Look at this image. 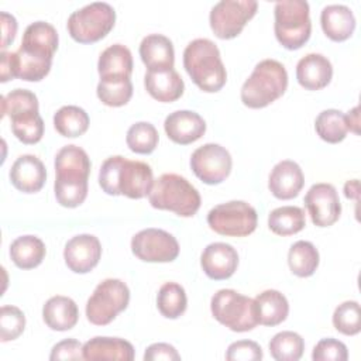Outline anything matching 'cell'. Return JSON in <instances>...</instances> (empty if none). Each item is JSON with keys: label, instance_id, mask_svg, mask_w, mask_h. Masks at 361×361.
Segmentation results:
<instances>
[{"label": "cell", "instance_id": "obj_43", "mask_svg": "<svg viewBox=\"0 0 361 361\" xmlns=\"http://www.w3.org/2000/svg\"><path fill=\"white\" fill-rule=\"evenodd\" d=\"M228 361H258L262 360V348L252 340H238L228 345L226 351Z\"/></svg>", "mask_w": 361, "mask_h": 361}, {"label": "cell", "instance_id": "obj_4", "mask_svg": "<svg viewBox=\"0 0 361 361\" xmlns=\"http://www.w3.org/2000/svg\"><path fill=\"white\" fill-rule=\"evenodd\" d=\"M183 66L193 83L203 92H219L227 80V72L217 45L207 38L190 41L183 51Z\"/></svg>", "mask_w": 361, "mask_h": 361}, {"label": "cell", "instance_id": "obj_41", "mask_svg": "<svg viewBox=\"0 0 361 361\" xmlns=\"http://www.w3.org/2000/svg\"><path fill=\"white\" fill-rule=\"evenodd\" d=\"M25 327L24 313L10 305H4L0 309V341H11L20 337Z\"/></svg>", "mask_w": 361, "mask_h": 361}, {"label": "cell", "instance_id": "obj_28", "mask_svg": "<svg viewBox=\"0 0 361 361\" xmlns=\"http://www.w3.org/2000/svg\"><path fill=\"white\" fill-rule=\"evenodd\" d=\"M254 305L258 324L264 326H278L289 313L288 299L275 289H267L258 293L254 299Z\"/></svg>", "mask_w": 361, "mask_h": 361}, {"label": "cell", "instance_id": "obj_21", "mask_svg": "<svg viewBox=\"0 0 361 361\" xmlns=\"http://www.w3.org/2000/svg\"><path fill=\"white\" fill-rule=\"evenodd\" d=\"M333 76L331 62L322 54H307L296 65V79L307 90L326 87Z\"/></svg>", "mask_w": 361, "mask_h": 361}, {"label": "cell", "instance_id": "obj_27", "mask_svg": "<svg viewBox=\"0 0 361 361\" xmlns=\"http://www.w3.org/2000/svg\"><path fill=\"white\" fill-rule=\"evenodd\" d=\"M97 71L100 79L130 78L133 72L131 51L121 44H113L107 47L99 56Z\"/></svg>", "mask_w": 361, "mask_h": 361}, {"label": "cell", "instance_id": "obj_8", "mask_svg": "<svg viewBox=\"0 0 361 361\" xmlns=\"http://www.w3.org/2000/svg\"><path fill=\"white\" fill-rule=\"evenodd\" d=\"M210 310L219 323L237 333L252 330L258 324L254 299L234 289L217 290L212 298Z\"/></svg>", "mask_w": 361, "mask_h": 361}, {"label": "cell", "instance_id": "obj_14", "mask_svg": "<svg viewBox=\"0 0 361 361\" xmlns=\"http://www.w3.org/2000/svg\"><path fill=\"white\" fill-rule=\"evenodd\" d=\"M230 152L214 142L204 144L193 151L190 157V168L193 173L207 185L221 183L231 171Z\"/></svg>", "mask_w": 361, "mask_h": 361}, {"label": "cell", "instance_id": "obj_45", "mask_svg": "<svg viewBox=\"0 0 361 361\" xmlns=\"http://www.w3.org/2000/svg\"><path fill=\"white\" fill-rule=\"evenodd\" d=\"M144 360L145 361H159V360H165V361H179L180 355L179 353L175 350L173 345L168 344V343H155L151 344L145 353H144Z\"/></svg>", "mask_w": 361, "mask_h": 361}, {"label": "cell", "instance_id": "obj_38", "mask_svg": "<svg viewBox=\"0 0 361 361\" xmlns=\"http://www.w3.org/2000/svg\"><path fill=\"white\" fill-rule=\"evenodd\" d=\"M28 113H38V99L31 90L14 89L1 96V117L13 118Z\"/></svg>", "mask_w": 361, "mask_h": 361}, {"label": "cell", "instance_id": "obj_32", "mask_svg": "<svg viewBox=\"0 0 361 361\" xmlns=\"http://www.w3.org/2000/svg\"><path fill=\"white\" fill-rule=\"evenodd\" d=\"M55 130L68 138H75L89 128L87 113L78 106H63L54 114Z\"/></svg>", "mask_w": 361, "mask_h": 361}, {"label": "cell", "instance_id": "obj_30", "mask_svg": "<svg viewBox=\"0 0 361 361\" xmlns=\"http://www.w3.org/2000/svg\"><path fill=\"white\" fill-rule=\"evenodd\" d=\"M306 226L305 212L298 206H282L274 209L268 216V227L276 235H292Z\"/></svg>", "mask_w": 361, "mask_h": 361}, {"label": "cell", "instance_id": "obj_33", "mask_svg": "<svg viewBox=\"0 0 361 361\" xmlns=\"http://www.w3.org/2000/svg\"><path fill=\"white\" fill-rule=\"evenodd\" d=\"M314 128L317 135L330 144L343 141L348 133V124L345 114L336 109H327L319 113L314 120Z\"/></svg>", "mask_w": 361, "mask_h": 361}, {"label": "cell", "instance_id": "obj_35", "mask_svg": "<svg viewBox=\"0 0 361 361\" xmlns=\"http://www.w3.org/2000/svg\"><path fill=\"white\" fill-rule=\"evenodd\" d=\"M303 350L305 340L290 330L276 333L269 341L271 357L276 361H298L303 355Z\"/></svg>", "mask_w": 361, "mask_h": 361}, {"label": "cell", "instance_id": "obj_36", "mask_svg": "<svg viewBox=\"0 0 361 361\" xmlns=\"http://www.w3.org/2000/svg\"><path fill=\"white\" fill-rule=\"evenodd\" d=\"M99 100L110 107H120L130 102L133 96V83L130 78L100 79L97 85Z\"/></svg>", "mask_w": 361, "mask_h": 361}, {"label": "cell", "instance_id": "obj_6", "mask_svg": "<svg viewBox=\"0 0 361 361\" xmlns=\"http://www.w3.org/2000/svg\"><path fill=\"white\" fill-rule=\"evenodd\" d=\"M148 199L154 209L169 210L180 217H192L200 207L196 188L176 173H164L154 180Z\"/></svg>", "mask_w": 361, "mask_h": 361}, {"label": "cell", "instance_id": "obj_23", "mask_svg": "<svg viewBox=\"0 0 361 361\" xmlns=\"http://www.w3.org/2000/svg\"><path fill=\"white\" fill-rule=\"evenodd\" d=\"M140 56L148 71L173 69L175 51L172 41L162 34H149L140 44Z\"/></svg>", "mask_w": 361, "mask_h": 361}, {"label": "cell", "instance_id": "obj_46", "mask_svg": "<svg viewBox=\"0 0 361 361\" xmlns=\"http://www.w3.org/2000/svg\"><path fill=\"white\" fill-rule=\"evenodd\" d=\"M1 32H3V38H1V52L14 41L16 32H17V21L14 18V16L1 11Z\"/></svg>", "mask_w": 361, "mask_h": 361}, {"label": "cell", "instance_id": "obj_17", "mask_svg": "<svg viewBox=\"0 0 361 361\" xmlns=\"http://www.w3.org/2000/svg\"><path fill=\"white\" fill-rule=\"evenodd\" d=\"M203 272L214 281L230 278L238 267V254L233 245L226 243L209 244L200 257Z\"/></svg>", "mask_w": 361, "mask_h": 361}, {"label": "cell", "instance_id": "obj_42", "mask_svg": "<svg viewBox=\"0 0 361 361\" xmlns=\"http://www.w3.org/2000/svg\"><path fill=\"white\" fill-rule=\"evenodd\" d=\"M312 358L314 361H345L348 351L344 343L336 338H322L313 348Z\"/></svg>", "mask_w": 361, "mask_h": 361}, {"label": "cell", "instance_id": "obj_31", "mask_svg": "<svg viewBox=\"0 0 361 361\" xmlns=\"http://www.w3.org/2000/svg\"><path fill=\"white\" fill-rule=\"evenodd\" d=\"M288 264L293 275L299 278L312 276L319 267V251L310 241L299 240L289 248Z\"/></svg>", "mask_w": 361, "mask_h": 361}, {"label": "cell", "instance_id": "obj_11", "mask_svg": "<svg viewBox=\"0 0 361 361\" xmlns=\"http://www.w3.org/2000/svg\"><path fill=\"white\" fill-rule=\"evenodd\" d=\"M255 209L243 200H231L214 206L207 213L209 227L226 237H245L257 228Z\"/></svg>", "mask_w": 361, "mask_h": 361}, {"label": "cell", "instance_id": "obj_12", "mask_svg": "<svg viewBox=\"0 0 361 361\" xmlns=\"http://www.w3.org/2000/svg\"><path fill=\"white\" fill-rule=\"evenodd\" d=\"M258 3L254 0H221L210 11V28L220 39L237 37L255 16Z\"/></svg>", "mask_w": 361, "mask_h": 361}, {"label": "cell", "instance_id": "obj_47", "mask_svg": "<svg viewBox=\"0 0 361 361\" xmlns=\"http://www.w3.org/2000/svg\"><path fill=\"white\" fill-rule=\"evenodd\" d=\"M345 118H347V124H348V130L355 133V134H360V130H358V126H360V118H358V106H355L351 111H348L345 114Z\"/></svg>", "mask_w": 361, "mask_h": 361}, {"label": "cell", "instance_id": "obj_40", "mask_svg": "<svg viewBox=\"0 0 361 361\" xmlns=\"http://www.w3.org/2000/svg\"><path fill=\"white\" fill-rule=\"evenodd\" d=\"M333 326L341 334H358L361 330V313L358 302L347 300L338 305L333 313Z\"/></svg>", "mask_w": 361, "mask_h": 361}, {"label": "cell", "instance_id": "obj_3", "mask_svg": "<svg viewBox=\"0 0 361 361\" xmlns=\"http://www.w3.org/2000/svg\"><path fill=\"white\" fill-rule=\"evenodd\" d=\"M152 183V169L142 161L114 155L100 166L99 185L104 193L111 196L124 195L130 199H141L151 192Z\"/></svg>", "mask_w": 361, "mask_h": 361}, {"label": "cell", "instance_id": "obj_2", "mask_svg": "<svg viewBox=\"0 0 361 361\" xmlns=\"http://www.w3.org/2000/svg\"><path fill=\"white\" fill-rule=\"evenodd\" d=\"M55 197L63 207H78L87 196L90 159L76 145L62 147L55 157Z\"/></svg>", "mask_w": 361, "mask_h": 361}, {"label": "cell", "instance_id": "obj_44", "mask_svg": "<svg viewBox=\"0 0 361 361\" xmlns=\"http://www.w3.org/2000/svg\"><path fill=\"white\" fill-rule=\"evenodd\" d=\"M83 358V345L75 338H66L55 344L51 350L49 360L62 361V360H82Z\"/></svg>", "mask_w": 361, "mask_h": 361}, {"label": "cell", "instance_id": "obj_37", "mask_svg": "<svg viewBox=\"0 0 361 361\" xmlns=\"http://www.w3.org/2000/svg\"><path fill=\"white\" fill-rule=\"evenodd\" d=\"M158 131L148 121L133 124L126 135L127 147L135 154H151L158 145Z\"/></svg>", "mask_w": 361, "mask_h": 361}, {"label": "cell", "instance_id": "obj_25", "mask_svg": "<svg viewBox=\"0 0 361 361\" xmlns=\"http://www.w3.org/2000/svg\"><path fill=\"white\" fill-rule=\"evenodd\" d=\"M320 24L326 37L331 41L348 39L355 28V17L350 7L344 4H329L322 10Z\"/></svg>", "mask_w": 361, "mask_h": 361}, {"label": "cell", "instance_id": "obj_10", "mask_svg": "<svg viewBox=\"0 0 361 361\" xmlns=\"http://www.w3.org/2000/svg\"><path fill=\"white\" fill-rule=\"evenodd\" d=\"M130 302L128 286L114 278L102 281L86 303V317L96 326H106L123 312Z\"/></svg>", "mask_w": 361, "mask_h": 361}, {"label": "cell", "instance_id": "obj_9", "mask_svg": "<svg viewBox=\"0 0 361 361\" xmlns=\"http://www.w3.org/2000/svg\"><path fill=\"white\" fill-rule=\"evenodd\" d=\"M116 23L114 8L104 1H94L73 11L68 18L69 35L80 44L104 38Z\"/></svg>", "mask_w": 361, "mask_h": 361}, {"label": "cell", "instance_id": "obj_7", "mask_svg": "<svg viewBox=\"0 0 361 361\" xmlns=\"http://www.w3.org/2000/svg\"><path fill=\"white\" fill-rule=\"evenodd\" d=\"M274 31L278 42L286 49H299L310 38L312 21L305 0H281L275 3Z\"/></svg>", "mask_w": 361, "mask_h": 361}, {"label": "cell", "instance_id": "obj_20", "mask_svg": "<svg viewBox=\"0 0 361 361\" xmlns=\"http://www.w3.org/2000/svg\"><path fill=\"white\" fill-rule=\"evenodd\" d=\"M305 185V176L300 166L290 159L278 162L268 180V188L271 193L281 200H289L299 195Z\"/></svg>", "mask_w": 361, "mask_h": 361}, {"label": "cell", "instance_id": "obj_16", "mask_svg": "<svg viewBox=\"0 0 361 361\" xmlns=\"http://www.w3.org/2000/svg\"><path fill=\"white\" fill-rule=\"evenodd\" d=\"M102 257V244L92 234H79L72 237L63 248L65 264L75 274L90 272Z\"/></svg>", "mask_w": 361, "mask_h": 361}, {"label": "cell", "instance_id": "obj_34", "mask_svg": "<svg viewBox=\"0 0 361 361\" xmlns=\"http://www.w3.org/2000/svg\"><path fill=\"white\" fill-rule=\"evenodd\" d=\"M188 306V298L185 289L176 282L164 283L157 296V307L159 313L166 319H178L185 313Z\"/></svg>", "mask_w": 361, "mask_h": 361}, {"label": "cell", "instance_id": "obj_18", "mask_svg": "<svg viewBox=\"0 0 361 361\" xmlns=\"http://www.w3.org/2000/svg\"><path fill=\"white\" fill-rule=\"evenodd\" d=\"M164 128L169 140L176 144L188 145L197 141L206 131L203 117L190 110H176L166 116Z\"/></svg>", "mask_w": 361, "mask_h": 361}, {"label": "cell", "instance_id": "obj_1", "mask_svg": "<svg viewBox=\"0 0 361 361\" xmlns=\"http://www.w3.org/2000/svg\"><path fill=\"white\" fill-rule=\"evenodd\" d=\"M56 49L58 32L55 27L45 21L31 23L24 31L20 48L11 52L14 78L27 82L44 79L51 71Z\"/></svg>", "mask_w": 361, "mask_h": 361}, {"label": "cell", "instance_id": "obj_26", "mask_svg": "<svg viewBox=\"0 0 361 361\" xmlns=\"http://www.w3.org/2000/svg\"><path fill=\"white\" fill-rule=\"evenodd\" d=\"M42 319L51 330L66 331L75 327L79 319L78 305L73 299L62 295L49 298L42 307Z\"/></svg>", "mask_w": 361, "mask_h": 361}, {"label": "cell", "instance_id": "obj_29", "mask_svg": "<svg viewBox=\"0 0 361 361\" xmlns=\"http://www.w3.org/2000/svg\"><path fill=\"white\" fill-rule=\"evenodd\" d=\"M47 254L45 244L35 235L17 237L10 245L11 261L21 269L38 267Z\"/></svg>", "mask_w": 361, "mask_h": 361}, {"label": "cell", "instance_id": "obj_13", "mask_svg": "<svg viewBox=\"0 0 361 361\" xmlns=\"http://www.w3.org/2000/svg\"><path fill=\"white\" fill-rule=\"evenodd\" d=\"M131 251L145 262H171L179 255V244L165 230L145 228L131 238Z\"/></svg>", "mask_w": 361, "mask_h": 361}, {"label": "cell", "instance_id": "obj_39", "mask_svg": "<svg viewBox=\"0 0 361 361\" xmlns=\"http://www.w3.org/2000/svg\"><path fill=\"white\" fill-rule=\"evenodd\" d=\"M11 120V131L23 144H37L44 135V121L39 113L17 116Z\"/></svg>", "mask_w": 361, "mask_h": 361}, {"label": "cell", "instance_id": "obj_24", "mask_svg": "<svg viewBox=\"0 0 361 361\" xmlns=\"http://www.w3.org/2000/svg\"><path fill=\"white\" fill-rule=\"evenodd\" d=\"M147 92L158 102L171 103L183 94L185 83L175 69L148 71L144 76Z\"/></svg>", "mask_w": 361, "mask_h": 361}, {"label": "cell", "instance_id": "obj_15", "mask_svg": "<svg viewBox=\"0 0 361 361\" xmlns=\"http://www.w3.org/2000/svg\"><path fill=\"white\" fill-rule=\"evenodd\" d=\"M305 206L317 227L334 224L341 214V203L336 188L330 183H314L305 196Z\"/></svg>", "mask_w": 361, "mask_h": 361}, {"label": "cell", "instance_id": "obj_48", "mask_svg": "<svg viewBox=\"0 0 361 361\" xmlns=\"http://www.w3.org/2000/svg\"><path fill=\"white\" fill-rule=\"evenodd\" d=\"M344 195L348 199H358V179H353V180L345 182Z\"/></svg>", "mask_w": 361, "mask_h": 361}, {"label": "cell", "instance_id": "obj_5", "mask_svg": "<svg viewBox=\"0 0 361 361\" xmlns=\"http://www.w3.org/2000/svg\"><path fill=\"white\" fill-rule=\"evenodd\" d=\"M288 87V72L285 66L275 59L258 62L243 83L241 102L250 109H262L279 99Z\"/></svg>", "mask_w": 361, "mask_h": 361}, {"label": "cell", "instance_id": "obj_19", "mask_svg": "<svg viewBox=\"0 0 361 361\" xmlns=\"http://www.w3.org/2000/svg\"><path fill=\"white\" fill-rule=\"evenodd\" d=\"M10 180L20 192L35 193L42 189L47 180V169L39 158L31 154H24L11 165Z\"/></svg>", "mask_w": 361, "mask_h": 361}, {"label": "cell", "instance_id": "obj_22", "mask_svg": "<svg viewBox=\"0 0 361 361\" xmlns=\"http://www.w3.org/2000/svg\"><path fill=\"white\" fill-rule=\"evenodd\" d=\"M83 360L131 361L134 360V347L118 337H93L83 344Z\"/></svg>", "mask_w": 361, "mask_h": 361}]
</instances>
